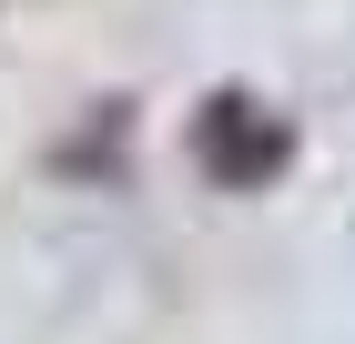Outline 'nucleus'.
Instances as JSON below:
<instances>
[{
    "instance_id": "f257e3e1",
    "label": "nucleus",
    "mask_w": 355,
    "mask_h": 344,
    "mask_svg": "<svg viewBox=\"0 0 355 344\" xmlns=\"http://www.w3.org/2000/svg\"><path fill=\"white\" fill-rule=\"evenodd\" d=\"M284 152H295V132H284V111L254 102V91H214V102L193 111V162H203V183H223V192H264L274 172H284Z\"/></svg>"
}]
</instances>
